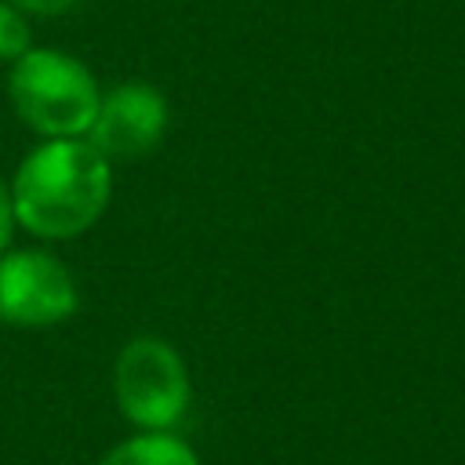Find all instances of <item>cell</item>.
Here are the masks:
<instances>
[{
	"mask_svg": "<svg viewBox=\"0 0 465 465\" xmlns=\"http://www.w3.org/2000/svg\"><path fill=\"white\" fill-rule=\"evenodd\" d=\"M98 465H200L193 458V450L163 432H149V436H134L120 447H113Z\"/></svg>",
	"mask_w": 465,
	"mask_h": 465,
	"instance_id": "8992f818",
	"label": "cell"
},
{
	"mask_svg": "<svg viewBox=\"0 0 465 465\" xmlns=\"http://www.w3.org/2000/svg\"><path fill=\"white\" fill-rule=\"evenodd\" d=\"M25 51H29V25L15 4L0 0V58L18 62Z\"/></svg>",
	"mask_w": 465,
	"mask_h": 465,
	"instance_id": "52a82bcc",
	"label": "cell"
},
{
	"mask_svg": "<svg viewBox=\"0 0 465 465\" xmlns=\"http://www.w3.org/2000/svg\"><path fill=\"white\" fill-rule=\"evenodd\" d=\"M167 127V102L149 84H120L102 102L87 127V142L105 160L145 156Z\"/></svg>",
	"mask_w": 465,
	"mask_h": 465,
	"instance_id": "5b68a950",
	"label": "cell"
},
{
	"mask_svg": "<svg viewBox=\"0 0 465 465\" xmlns=\"http://www.w3.org/2000/svg\"><path fill=\"white\" fill-rule=\"evenodd\" d=\"M7 84L18 116L47 138L87 134L102 102L94 76L73 54L51 47H29L15 62Z\"/></svg>",
	"mask_w": 465,
	"mask_h": 465,
	"instance_id": "7a4b0ae2",
	"label": "cell"
},
{
	"mask_svg": "<svg viewBox=\"0 0 465 465\" xmlns=\"http://www.w3.org/2000/svg\"><path fill=\"white\" fill-rule=\"evenodd\" d=\"M7 4H15L18 11H33V15H62L76 0H7Z\"/></svg>",
	"mask_w": 465,
	"mask_h": 465,
	"instance_id": "ba28073f",
	"label": "cell"
},
{
	"mask_svg": "<svg viewBox=\"0 0 465 465\" xmlns=\"http://www.w3.org/2000/svg\"><path fill=\"white\" fill-rule=\"evenodd\" d=\"M76 309V287L65 265L44 251L0 258V320L18 327H51Z\"/></svg>",
	"mask_w": 465,
	"mask_h": 465,
	"instance_id": "277c9868",
	"label": "cell"
},
{
	"mask_svg": "<svg viewBox=\"0 0 465 465\" xmlns=\"http://www.w3.org/2000/svg\"><path fill=\"white\" fill-rule=\"evenodd\" d=\"M120 411L142 429H167L185 414L189 378L178 352L160 338H134L116 360Z\"/></svg>",
	"mask_w": 465,
	"mask_h": 465,
	"instance_id": "3957f363",
	"label": "cell"
},
{
	"mask_svg": "<svg viewBox=\"0 0 465 465\" xmlns=\"http://www.w3.org/2000/svg\"><path fill=\"white\" fill-rule=\"evenodd\" d=\"M109 203V160L80 138H51L33 149L11 189L15 218L44 236L65 240L91 229Z\"/></svg>",
	"mask_w": 465,
	"mask_h": 465,
	"instance_id": "6da1fadb",
	"label": "cell"
},
{
	"mask_svg": "<svg viewBox=\"0 0 465 465\" xmlns=\"http://www.w3.org/2000/svg\"><path fill=\"white\" fill-rule=\"evenodd\" d=\"M11 222H15V211H11V193H7V185L0 182V254H4L7 236H11Z\"/></svg>",
	"mask_w": 465,
	"mask_h": 465,
	"instance_id": "9c48e42d",
	"label": "cell"
}]
</instances>
